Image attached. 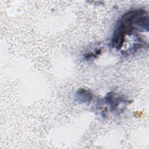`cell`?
<instances>
[{
	"label": "cell",
	"instance_id": "cell-1",
	"mask_svg": "<svg viewBox=\"0 0 149 149\" xmlns=\"http://www.w3.org/2000/svg\"><path fill=\"white\" fill-rule=\"evenodd\" d=\"M77 98L80 100L82 99L83 102L90 101L92 98V94L85 89H81L77 93Z\"/></svg>",
	"mask_w": 149,
	"mask_h": 149
}]
</instances>
